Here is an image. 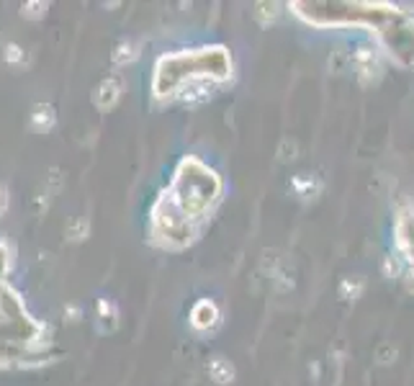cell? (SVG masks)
Returning a JSON list of instances; mask_svg holds the SVG:
<instances>
[{"label": "cell", "mask_w": 414, "mask_h": 386, "mask_svg": "<svg viewBox=\"0 0 414 386\" xmlns=\"http://www.w3.org/2000/svg\"><path fill=\"white\" fill-rule=\"evenodd\" d=\"M119 98V85H116V80H106L104 85L98 88V106L101 109H111L113 106V101Z\"/></svg>", "instance_id": "6da1fadb"}, {"label": "cell", "mask_w": 414, "mask_h": 386, "mask_svg": "<svg viewBox=\"0 0 414 386\" xmlns=\"http://www.w3.org/2000/svg\"><path fill=\"white\" fill-rule=\"evenodd\" d=\"M0 193H6V191L0 188ZM3 206H6V198H0V209H3Z\"/></svg>", "instance_id": "7a4b0ae2"}]
</instances>
